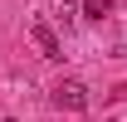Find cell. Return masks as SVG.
Masks as SVG:
<instances>
[{"label": "cell", "instance_id": "6da1fadb", "mask_svg": "<svg viewBox=\"0 0 127 122\" xmlns=\"http://www.w3.org/2000/svg\"><path fill=\"white\" fill-rule=\"evenodd\" d=\"M30 34H34V44L44 49V59H64V44H59V34H54V25H49V20H34Z\"/></svg>", "mask_w": 127, "mask_h": 122}, {"label": "cell", "instance_id": "7a4b0ae2", "mask_svg": "<svg viewBox=\"0 0 127 122\" xmlns=\"http://www.w3.org/2000/svg\"><path fill=\"white\" fill-rule=\"evenodd\" d=\"M54 103L68 107V112H83V107H88V88L68 78V83H59V88H54Z\"/></svg>", "mask_w": 127, "mask_h": 122}, {"label": "cell", "instance_id": "3957f363", "mask_svg": "<svg viewBox=\"0 0 127 122\" xmlns=\"http://www.w3.org/2000/svg\"><path fill=\"white\" fill-rule=\"evenodd\" d=\"M108 10H112V0H83V15L88 20H103Z\"/></svg>", "mask_w": 127, "mask_h": 122}, {"label": "cell", "instance_id": "277c9868", "mask_svg": "<svg viewBox=\"0 0 127 122\" xmlns=\"http://www.w3.org/2000/svg\"><path fill=\"white\" fill-rule=\"evenodd\" d=\"M5 122H15V117H5Z\"/></svg>", "mask_w": 127, "mask_h": 122}]
</instances>
